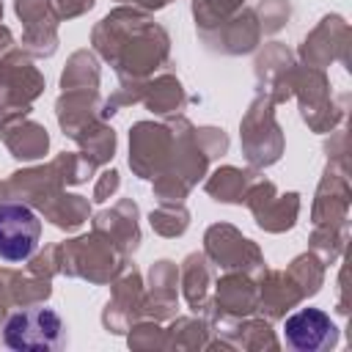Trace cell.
Here are the masks:
<instances>
[{
    "label": "cell",
    "mask_w": 352,
    "mask_h": 352,
    "mask_svg": "<svg viewBox=\"0 0 352 352\" xmlns=\"http://www.w3.org/2000/svg\"><path fill=\"white\" fill-rule=\"evenodd\" d=\"M3 341L8 349H16V352H50L66 344V327L52 308L33 305L14 314L6 322Z\"/></svg>",
    "instance_id": "cell-1"
},
{
    "label": "cell",
    "mask_w": 352,
    "mask_h": 352,
    "mask_svg": "<svg viewBox=\"0 0 352 352\" xmlns=\"http://www.w3.org/2000/svg\"><path fill=\"white\" fill-rule=\"evenodd\" d=\"M41 236L38 214L25 204H0V258L25 261L36 253Z\"/></svg>",
    "instance_id": "cell-2"
},
{
    "label": "cell",
    "mask_w": 352,
    "mask_h": 352,
    "mask_svg": "<svg viewBox=\"0 0 352 352\" xmlns=\"http://www.w3.org/2000/svg\"><path fill=\"white\" fill-rule=\"evenodd\" d=\"M286 344L297 352H319L336 344L338 333L333 319L319 308H302L283 322Z\"/></svg>",
    "instance_id": "cell-3"
}]
</instances>
